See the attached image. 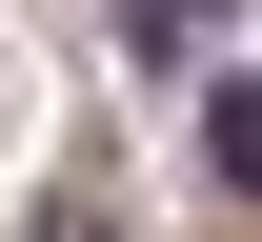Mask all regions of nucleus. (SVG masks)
Here are the masks:
<instances>
[{
	"mask_svg": "<svg viewBox=\"0 0 262 242\" xmlns=\"http://www.w3.org/2000/svg\"><path fill=\"white\" fill-rule=\"evenodd\" d=\"M202 182H242V202H262V81H202Z\"/></svg>",
	"mask_w": 262,
	"mask_h": 242,
	"instance_id": "f257e3e1",
	"label": "nucleus"
},
{
	"mask_svg": "<svg viewBox=\"0 0 262 242\" xmlns=\"http://www.w3.org/2000/svg\"><path fill=\"white\" fill-rule=\"evenodd\" d=\"M202 20H222V0H121V40H141V61H202Z\"/></svg>",
	"mask_w": 262,
	"mask_h": 242,
	"instance_id": "f03ea898",
	"label": "nucleus"
}]
</instances>
